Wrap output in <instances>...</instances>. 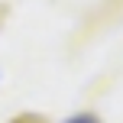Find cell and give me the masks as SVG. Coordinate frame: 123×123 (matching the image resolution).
<instances>
[{
	"label": "cell",
	"instance_id": "cell-1",
	"mask_svg": "<svg viewBox=\"0 0 123 123\" xmlns=\"http://www.w3.org/2000/svg\"><path fill=\"white\" fill-rule=\"evenodd\" d=\"M65 123H100L94 113H78V117H71V120H65Z\"/></svg>",
	"mask_w": 123,
	"mask_h": 123
}]
</instances>
